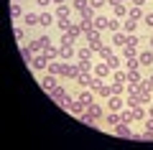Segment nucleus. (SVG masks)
Returning <instances> with one entry per match:
<instances>
[{"label": "nucleus", "instance_id": "obj_31", "mask_svg": "<svg viewBox=\"0 0 153 150\" xmlns=\"http://www.w3.org/2000/svg\"><path fill=\"white\" fill-rule=\"evenodd\" d=\"M76 64H79V69H82L84 74H92V69H94V61H89V59H79Z\"/></svg>", "mask_w": 153, "mask_h": 150}, {"label": "nucleus", "instance_id": "obj_32", "mask_svg": "<svg viewBox=\"0 0 153 150\" xmlns=\"http://www.w3.org/2000/svg\"><path fill=\"white\" fill-rule=\"evenodd\" d=\"M94 16H97V10H94L92 5L84 8V10H79V18H82V21H94Z\"/></svg>", "mask_w": 153, "mask_h": 150}, {"label": "nucleus", "instance_id": "obj_58", "mask_svg": "<svg viewBox=\"0 0 153 150\" xmlns=\"http://www.w3.org/2000/svg\"><path fill=\"white\" fill-rule=\"evenodd\" d=\"M51 3H54V5H64L66 0H51Z\"/></svg>", "mask_w": 153, "mask_h": 150}, {"label": "nucleus", "instance_id": "obj_33", "mask_svg": "<svg viewBox=\"0 0 153 150\" xmlns=\"http://www.w3.org/2000/svg\"><path fill=\"white\" fill-rule=\"evenodd\" d=\"M56 28H59L61 33H66L71 28V18H56Z\"/></svg>", "mask_w": 153, "mask_h": 150}, {"label": "nucleus", "instance_id": "obj_27", "mask_svg": "<svg viewBox=\"0 0 153 150\" xmlns=\"http://www.w3.org/2000/svg\"><path fill=\"white\" fill-rule=\"evenodd\" d=\"M23 16H26V13H23L21 3H10V18H13V21H21Z\"/></svg>", "mask_w": 153, "mask_h": 150}, {"label": "nucleus", "instance_id": "obj_50", "mask_svg": "<svg viewBox=\"0 0 153 150\" xmlns=\"http://www.w3.org/2000/svg\"><path fill=\"white\" fill-rule=\"evenodd\" d=\"M140 140H146V143H153V130H143V132H140Z\"/></svg>", "mask_w": 153, "mask_h": 150}, {"label": "nucleus", "instance_id": "obj_41", "mask_svg": "<svg viewBox=\"0 0 153 150\" xmlns=\"http://www.w3.org/2000/svg\"><path fill=\"white\" fill-rule=\"evenodd\" d=\"M21 56H23V61H28V64H31V61H33V51H31V46H21Z\"/></svg>", "mask_w": 153, "mask_h": 150}, {"label": "nucleus", "instance_id": "obj_26", "mask_svg": "<svg viewBox=\"0 0 153 150\" xmlns=\"http://www.w3.org/2000/svg\"><path fill=\"white\" fill-rule=\"evenodd\" d=\"M138 99H140V104L146 107V104L153 102V92H148V89H143V86H140V92H138Z\"/></svg>", "mask_w": 153, "mask_h": 150}, {"label": "nucleus", "instance_id": "obj_49", "mask_svg": "<svg viewBox=\"0 0 153 150\" xmlns=\"http://www.w3.org/2000/svg\"><path fill=\"white\" fill-rule=\"evenodd\" d=\"M74 41H76V38L71 36L69 31H66V33H61V38H59V46H61V43H74Z\"/></svg>", "mask_w": 153, "mask_h": 150}, {"label": "nucleus", "instance_id": "obj_30", "mask_svg": "<svg viewBox=\"0 0 153 150\" xmlns=\"http://www.w3.org/2000/svg\"><path fill=\"white\" fill-rule=\"evenodd\" d=\"M123 69H125V71L140 69V61H138V56H135V59H123Z\"/></svg>", "mask_w": 153, "mask_h": 150}, {"label": "nucleus", "instance_id": "obj_55", "mask_svg": "<svg viewBox=\"0 0 153 150\" xmlns=\"http://www.w3.org/2000/svg\"><path fill=\"white\" fill-rule=\"evenodd\" d=\"M117 3H125V0H107V5L112 8V5H117Z\"/></svg>", "mask_w": 153, "mask_h": 150}, {"label": "nucleus", "instance_id": "obj_7", "mask_svg": "<svg viewBox=\"0 0 153 150\" xmlns=\"http://www.w3.org/2000/svg\"><path fill=\"white\" fill-rule=\"evenodd\" d=\"M23 21V26L26 28H36V26H41V13H33V10H28L26 16L21 18Z\"/></svg>", "mask_w": 153, "mask_h": 150}, {"label": "nucleus", "instance_id": "obj_52", "mask_svg": "<svg viewBox=\"0 0 153 150\" xmlns=\"http://www.w3.org/2000/svg\"><path fill=\"white\" fill-rule=\"evenodd\" d=\"M36 5H38V8H44V10H46V8L51 5V0H36Z\"/></svg>", "mask_w": 153, "mask_h": 150}, {"label": "nucleus", "instance_id": "obj_18", "mask_svg": "<svg viewBox=\"0 0 153 150\" xmlns=\"http://www.w3.org/2000/svg\"><path fill=\"white\" fill-rule=\"evenodd\" d=\"M94 94H97V99H107V97L112 94V84H107V81H102V86H100V89L94 92Z\"/></svg>", "mask_w": 153, "mask_h": 150}, {"label": "nucleus", "instance_id": "obj_51", "mask_svg": "<svg viewBox=\"0 0 153 150\" xmlns=\"http://www.w3.org/2000/svg\"><path fill=\"white\" fill-rule=\"evenodd\" d=\"M79 26H82V31H84V33H87L89 28H94V26H92V21H79Z\"/></svg>", "mask_w": 153, "mask_h": 150}, {"label": "nucleus", "instance_id": "obj_15", "mask_svg": "<svg viewBox=\"0 0 153 150\" xmlns=\"http://www.w3.org/2000/svg\"><path fill=\"white\" fill-rule=\"evenodd\" d=\"M138 26H140V21L125 18V21H123V33H128V36H130V33H135V31H138Z\"/></svg>", "mask_w": 153, "mask_h": 150}, {"label": "nucleus", "instance_id": "obj_57", "mask_svg": "<svg viewBox=\"0 0 153 150\" xmlns=\"http://www.w3.org/2000/svg\"><path fill=\"white\" fill-rule=\"evenodd\" d=\"M148 48L153 51V33H151V38H148Z\"/></svg>", "mask_w": 153, "mask_h": 150}, {"label": "nucleus", "instance_id": "obj_37", "mask_svg": "<svg viewBox=\"0 0 153 150\" xmlns=\"http://www.w3.org/2000/svg\"><path fill=\"white\" fill-rule=\"evenodd\" d=\"M84 8H89V0H71V10H84Z\"/></svg>", "mask_w": 153, "mask_h": 150}, {"label": "nucleus", "instance_id": "obj_3", "mask_svg": "<svg viewBox=\"0 0 153 150\" xmlns=\"http://www.w3.org/2000/svg\"><path fill=\"white\" fill-rule=\"evenodd\" d=\"M112 135H115V137L130 140V137H133V125H130V122H117V125L112 127Z\"/></svg>", "mask_w": 153, "mask_h": 150}, {"label": "nucleus", "instance_id": "obj_17", "mask_svg": "<svg viewBox=\"0 0 153 150\" xmlns=\"http://www.w3.org/2000/svg\"><path fill=\"white\" fill-rule=\"evenodd\" d=\"M146 117H148L146 107H143V104H135V107H133V122H143Z\"/></svg>", "mask_w": 153, "mask_h": 150}, {"label": "nucleus", "instance_id": "obj_29", "mask_svg": "<svg viewBox=\"0 0 153 150\" xmlns=\"http://www.w3.org/2000/svg\"><path fill=\"white\" fill-rule=\"evenodd\" d=\"M74 81H76L79 86H82V89H89V81H92V74H84V71H82V74L76 76Z\"/></svg>", "mask_w": 153, "mask_h": 150}, {"label": "nucleus", "instance_id": "obj_11", "mask_svg": "<svg viewBox=\"0 0 153 150\" xmlns=\"http://www.w3.org/2000/svg\"><path fill=\"white\" fill-rule=\"evenodd\" d=\"M76 99H79V102H82V104H87V107H89V104H92V102H97V94H94L92 89H82V92H79V94H76Z\"/></svg>", "mask_w": 153, "mask_h": 150}, {"label": "nucleus", "instance_id": "obj_20", "mask_svg": "<svg viewBox=\"0 0 153 150\" xmlns=\"http://www.w3.org/2000/svg\"><path fill=\"white\" fill-rule=\"evenodd\" d=\"M125 43H128V33H123V31H115L112 33V46H125Z\"/></svg>", "mask_w": 153, "mask_h": 150}, {"label": "nucleus", "instance_id": "obj_48", "mask_svg": "<svg viewBox=\"0 0 153 150\" xmlns=\"http://www.w3.org/2000/svg\"><path fill=\"white\" fill-rule=\"evenodd\" d=\"M102 81H105V79H100V76H92V81H89V89H92V92H97L100 86H102Z\"/></svg>", "mask_w": 153, "mask_h": 150}, {"label": "nucleus", "instance_id": "obj_8", "mask_svg": "<svg viewBox=\"0 0 153 150\" xmlns=\"http://www.w3.org/2000/svg\"><path fill=\"white\" fill-rule=\"evenodd\" d=\"M51 26H56V16L51 10H41V28L44 31H51Z\"/></svg>", "mask_w": 153, "mask_h": 150}, {"label": "nucleus", "instance_id": "obj_21", "mask_svg": "<svg viewBox=\"0 0 153 150\" xmlns=\"http://www.w3.org/2000/svg\"><path fill=\"white\" fill-rule=\"evenodd\" d=\"M107 23H110V18H107V16H94L92 26L97 28V31H107Z\"/></svg>", "mask_w": 153, "mask_h": 150}, {"label": "nucleus", "instance_id": "obj_59", "mask_svg": "<svg viewBox=\"0 0 153 150\" xmlns=\"http://www.w3.org/2000/svg\"><path fill=\"white\" fill-rule=\"evenodd\" d=\"M13 3H21V0H13Z\"/></svg>", "mask_w": 153, "mask_h": 150}, {"label": "nucleus", "instance_id": "obj_40", "mask_svg": "<svg viewBox=\"0 0 153 150\" xmlns=\"http://www.w3.org/2000/svg\"><path fill=\"white\" fill-rule=\"evenodd\" d=\"M125 76H128L125 69H115L112 71V81H123V84H125Z\"/></svg>", "mask_w": 153, "mask_h": 150}, {"label": "nucleus", "instance_id": "obj_6", "mask_svg": "<svg viewBox=\"0 0 153 150\" xmlns=\"http://www.w3.org/2000/svg\"><path fill=\"white\" fill-rule=\"evenodd\" d=\"M105 104H107V109H112V112H120V109L125 107V99H123L120 94H110L107 99H105Z\"/></svg>", "mask_w": 153, "mask_h": 150}, {"label": "nucleus", "instance_id": "obj_39", "mask_svg": "<svg viewBox=\"0 0 153 150\" xmlns=\"http://www.w3.org/2000/svg\"><path fill=\"white\" fill-rule=\"evenodd\" d=\"M69 33H71V36H74V38H79V36H84V31H82V26H79V21H74V23H71V28H69Z\"/></svg>", "mask_w": 153, "mask_h": 150}, {"label": "nucleus", "instance_id": "obj_56", "mask_svg": "<svg viewBox=\"0 0 153 150\" xmlns=\"http://www.w3.org/2000/svg\"><path fill=\"white\" fill-rule=\"evenodd\" d=\"M146 112H148V117H153V102L148 104V109H146Z\"/></svg>", "mask_w": 153, "mask_h": 150}, {"label": "nucleus", "instance_id": "obj_9", "mask_svg": "<svg viewBox=\"0 0 153 150\" xmlns=\"http://www.w3.org/2000/svg\"><path fill=\"white\" fill-rule=\"evenodd\" d=\"M28 66H31L33 71H44L46 66H49V59H46L44 54H36V56H33V61H31Z\"/></svg>", "mask_w": 153, "mask_h": 150}, {"label": "nucleus", "instance_id": "obj_12", "mask_svg": "<svg viewBox=\"0 0 153 150\" xmlns=\"http://www.w3.org/2000/svg\"><path fill=\"white\" fill-rule=\"evenodd\" d=\"M102 122L107 125V130H112L115 125L120 122V112H112V109H107V112H105V117H102Z\"/></svg>", "mask_w": 153, "mask_h": 150}, {"label": "nucleus", "instance_id": "obj_1", "mask_svg": "<svg viewBox=\"0 0 153 150\" xmlns=\"http://www.w3.org/2000/svg\"><path fill=\"white\" fill-rule=\"evenodd\" d=\"M79 74H82V69H79V64H76V61H64V64H61L59 79H61V81H74Z\"/></svg>", "mask_w": 153, "mask_h": 150}, {"label": "nucleus", "instance_id": "obj_45", "mask_svg": "<svg viewBox=\"0 0 153 150\" xmlns=\"http://www.w3.org/2000/svg\"><path fill=\"white\" fill-rule=\"evenodd\" d=\"M13 36H16V41H26V28L16 26V28H13Z\"/></svg>", "mask_w": 153, "mask_h": 150}, {"label": "nucleus", "instance_id": "obj_22", "mask_svg": "<svg viewBox=\"0 0 153 150\" xmlns=\"http://www.w3.org/2000/svg\"><path fill=\"white\" fill-rule=\"evenodd\" d=\"M112 18H128V5H125V3L112 5Z\"/></svg>", "mask_w": 153, "mask_h": 150}, {"label": "nucleus", "instance_id": "obj_42", "mask_svg": "<svg viewBox=\"0 0 153 150\" xmlns=\"http://www.w3.org/2000/svg\"><path fill=\"white\" fill-rule=\"evenodd\" d=\"M120 122H130L133 125V109L128 107V109H120Z\"/></svg>", "mask_w": 153, "mask_h": 150}, {"label": "nucleus", "instance_id": "obj_25", "mask_svg": "<svg viewBox=\"0 0 153 150\" xmlns=\"http://www.w3.org/2000/svg\"><path fill=\"white\" fill-rule=\"evenodd\" d=\"M84 41L92 43V41H102V31H97V28H89L87 33H84Z\"/></svg>", "mask_w": 153, "mask_h": 150}, {"label": "nucleus", "instance_id": "obj_34", "mask_svg": "<svg viewBox=\"0 0 153 150\" xmlns=\"http://www.w3.org/2000/svg\"><path fill=\"white\" fill-rule=\"evenodd\" d=\"M107 31H110V33H115V31H123V21H120V18H110V23H107Z\"/></svg>", "mask_w": 153, "mask_h": 150}, {"label": "nucleus", "instance_id": "obj_44", "mask_svg": "<svg viewBox=\"0 0 153 150\" xmlns=\"http://www.w3.org/2000/svg\"><path fill=\"white\" fill-rule=\"evenodd\" d=\"M120 64H123V61H120V56H115V54L107 59V66H110L112 71H115V69H120Z\"/></svg>", "mask_w": 153, "mask_h": 150}, {"label": "nucleus", "instance_id": "obj_16", "mask_svg": "<svg viewBox=\"0 0 153 150\" xmlns=\"http://www.w3.org/2000/svg\"><path fill=\"white\" fill-rule=\"evenodd\" d=\"M138 54H140V51H138L135 43H125V46H123V59H135Z\"/></svg>", "mask_w": 153, "mask_h": 150}, {"label": "nucleus", "instance_id": "obj_24", "mask_svg": "<svg viewBox=\"0 0 153 150\" xmlns=\"http://www.w3.org/2000/svg\"><path fill=\"white\" fill-rule=\"evenodd\" d=\"M44 56L49 61H54V59H59V46H54V43H49V46L44 48Z\"/></svg>", "mask_w": 153, "mask_h": 150}, {"label": "nucleus", "instance_id": "obj_53", "mask_svg": "<svg viewBox=\"0 0 153 150\" xmlns=\"http://www.w3.org/2000/svg\"><path fill=\"white\" fill-rule=\"evenodd\" d=\"M143 122H146V130H153V117H146Z\"/></svg>", "mask_w": 153, "mask_h": 150}, {"label": "nucleus", "instance_id": "obj_43", "mask_svg": "<svg viewBox=\"0 0 153 150\" xmlns=\"http://www.w3.org/2000/svg\"><path fill=\"white\" fill-rule=\"evenodd\" d=\"M110 84H112V94H125V84H123V81H110Z\"/></svg>", "mask_w": 153, "mask_h": 150}, {"label": "nucleus", "instance_id": "obj_23", "mask_svg": "<svg viewBox=\"0 0 153 150\" xmlns=\"http://www.w3.org/2000/svg\"><path fill=\"white\" fill-rule=\"evenodd\" d=\"M54 16L56 18H71V5H56V10H54Z\"/></svg>", "mask_w": 153, "mask_h": 150}, {"label": "nucleus", "instance_id": "obj_38", "mask_svg": "<svg viewBox=\"0 0 153 150\" xmlns=\"http://www.w3.org/2000/svg\"><path fill=\"white\" fill-rule=\"evenodd\" d=\"M140 23H143V26H146V28H148V31H153V10H148V13H146V16H143V18H140Z\"/></svg>", "mask_w": 153, "mask_h": 150}, {"label": "nucleus", "instance_id": "obj_28", "mask_svg": "<svg viewBox=\"0 0 153 150\" xmlns=\"http://www.w3.org/2000/svg\"><path fill=\"white\" fill-rule=\"evenodd\" d=\"M61 64H64L61 59H54V61H49L46 71H49V74H56V76H59V74H61Z\"/></svg>", "mask_w": 153, "mask_h": 150}, {"label": "nucleus", "instance_id": "obj_36", "mask_svg": "<svg viewBox=\"0 0 153 150\" xmlns=\"http://www.w3.org/2000/svg\"><path fill=\"white\" fill-rule=\"evenodd\" d=\"M128 81H143L140 69H133V71H128V76H125V84H128Z\"/></svg>", "mask_w": 153, "mask_h": 150}, {"label": "nucleus", "instance_id": "obj_19", "mask_svg": "<svg viewBox=\"0 0 153 150\" xmlns=\"http://www.w3.org/2000/svg\"><path fill=\"white\" fill-rule=\"evenodd\" d=\"M143 16H146V10H143L140 5H130L128 8V18H133V21H140Z\"/></svg>", "mask_w": 153, "mask_h": 150}, {"label": "nucleus", "instance_id": "obj_4", "mask_svg": "<svg viewBox=\"0 0 153 150\" xmlns=\"http://www.w3.org/2000/svg\"><path fill=\"white\" fill-rule=\"evenodd\" d=\"M74 56H76V46L74 43H61L59 46V59L61 61H71Z\"/></svg>", "mask_w": 153, "mask_h": 150}, {"label": "nucleus", "instance_id": "obj_35", "mask_svg": "<svg viewBox=\"0 0 153 150\" xmlns=\"http://www.w3.org/2000/svg\"><path fill=\"white\" fill-rule=\"evenodd\" d=\"M92 54H94V51H92L89 46H82V48H76V59H92Z\"/></svg>", "mask_w": 153, "mask_h": 150}, {"label": "nucleus", "instance_id": "obj_13", "mask_svg": "<svg viewBox=\"0 0 153 150\" xmlns=\"http://www.w3.org/2000/svg\"><path fill=\"white\" fill-rule=\"evenodd\" d=\"M138 61H140V66H146V69H153V51L151 48L140 51V54H138Z\"/></svg>", "mask_w": 153, "mask_h": 150}, {"label": "nucleus", "instance_id": "obj_46", "mask_svg": "<svg viewBox=\"0 0 153 150\" xmlns=\"http://www.w3.org/2000/svg\"><path fill=\"white\" fill-rule=\"evenodd\" d=\"M97 54H100V56H102V61H107V59H110V56H112V54H115V51H112V46H102V48H100V51H97Z\"/></svg>", "mask_w": 153, "mask_h": 150}, {"label": "nucleus", "instance_id": "obj_2", "mask_svg": "<svg viewBox=\"0 0 153 150\" xmlns=\"http://www.w3.org/2000/svg\"><path fill=\"white\" fill-rule=\"evenodd\" d=\"M69 97V89H66L64 84H59V86H54V89L49 92V99L51 102H56V104H64V99Z\"/></svg>", "mask_w": 153, "mask_h": 150}, {"label": "nucleus", "instance_id": "obj_47", "mask_svg": "<svg viewBox=\"0 0 153 150\" xmlns=\"http://www.w3.org/2000/svg\"><path fill=\"white\" fill-rule=\"evenodd\" d=\"M79 122H82V125H97V120H94V117H92L89 112H84L82 117H79Z\"/></svg>", "mask_w": 153, "mask_h": 150}, {"label": "nucleus", "instance_id": "obj_14", "mask_svg": "<svg viewBox=\"0 0 153 150\" xmlns=\"http://www.w3.org/2000/svg\"><path fill=\"white\" fill-rule=\"evenodd\" d=\"M87 112L92 115V117L97 120V122H102V117H105V107H102V104H100V102H92V104H89V107H87Z\"/></svg>", "mask_w": 153, "mask_h": 150}, {"label": "nucleus", "instance_id": "obj_60", "mask_svg": "<svg viewBox=\"0 0 153 150\" xmlns=\"http://www.w3.org/2000/svg\"><path fill=\"white\" fill-rule=\"evenodd\" d=\"M146 3H151V0H146Z\"/></svg>", "mask_w": 153, "mask_h": 150}, {"label": "nucleus", "instance_id": "obj_54", "mask_svg": "<svg viewBox=\"0 0 153 150\" xmlns=\"http://www.w3.org/2000/svg\"><path fill=\"white\" fill-rule=\"evenodd\" d=\"M130 5H140L143 8V5H146V0H130Z\"/></svg>", "mask_w": 153, "mask_h": 150}, {"label": "nucleus", "instance_id": "obj_10", "mask_svg": "<svg viewBox=\"0 0 153 150\" xmlns=\"http://www.w3.org/2000/svg\"><path fill=\"white\" fill-rule=\"evenodd\" d=\"M92 71H94V76H100V79H107V76L112 74V69L107 66V61H97Z\"/></svg>", "mask_w": 153, "mask_h": 150}, {"label": "nucleus", "instance_id": "obj_5", "mask_svg": "<svg viewBox=\"0 0 153 150\" xmlns=\"http://www.w3.org/2000/svg\"><path fill=\"white\" fill-rule=\"evenodd\" d=\"M38 81H41V86H44L46 92H51L54 86H59V84H61V79H59V76H56V74H49V71H46V74L41 76Z\"/></svg>", "mask_w": 153, "mask_h": 150}]
</instances>
